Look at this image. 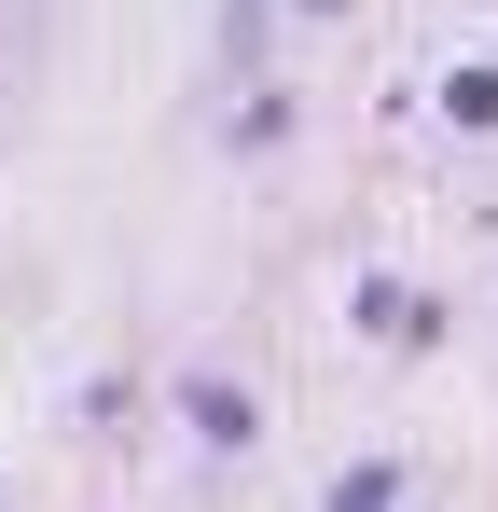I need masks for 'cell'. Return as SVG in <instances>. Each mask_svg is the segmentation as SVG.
<instances>
[{
	"label": "cell",
	"instance_id": "6da1fadb",
	"mask_svg": "<svg viewBox=\"0 0 498 512\" xmlns=\"http://www.w3.org/2000/svg\"><path fill=\"white\" fill-rule=\"evenodd\" d=\"M332 512H402V471H346V485H332Z\"/></svg>",
	"mask_w": 498,
	"mask_h": 512
}]
</instances>
